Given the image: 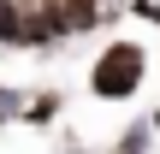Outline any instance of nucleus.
Masks as SVG:
<instances>
[{
	"mask_svg": "<svg viewBox=\"0 0 160 154\" xmlns=\"http://www.w3.org/2000/svg\"><path fill=\"white\" fill-rule=\"evenodd\" d=\"M18 24H24V12L12 0H0V42H18Z\"/></svg>",
	"mask_w": 160,
	"mask_h": 154,
	"instance_id": "obj_3",
	"label": "nucleus"
},
{
	"mask_svg": "<svg viewBox=\"0 0 160 154\" xmlns=\"http://www.w3.org/2000/svg\"><path fill=\"white\" fill-rule=\"evenodd\" d=\"M154 131H160V113H154Z\"/></svg>",
	"mask_w": 160,
	"mask_h": 154,
	"instance_id": "obj_5",
	"label": "nucleus"
},
{
	"mask_svg": "<svg viewBox=\"0 0 160 154\" xmlns=\"http://www.w3.org/2000/svg\"><path fill=\"white\" fill-rule=\"evenodd\" d=\"M59 113V95H42V101H30V125H48Z\"/></svg>",
	"mask_w": 160,
	"mask_h": 154,
	"instance_id": "obj_4",
	"label": "nucleus"
},
{
	"mask_svg": "<svg viewBox=\"0 0 160 154\" xmlns=\"http://www.w3.org/2000/svg\"><path fill=\"white\" fill-rule=\"evenodd\" d=\"M59 24H65V30H89V24H95V0H65Z\"/></svg>",
	"mask_w": 160,
	"mask_h": 154,
	"instance_id": "obj_2",
	"label": "nucleus"
},
{
	"mask_svg": "<svg viewBox=\"0 0 160 154\" xmlns=\"http://www.w3.org/2000/svg\"><path fill=\"white\" fill-rule=\"evenodd\" d=\"M89 89H95L101 101H131V95L142 89V47H137V42H113V47L95 59Z\"/></svg>",
	"mask_w": 160,
	"mask_h": 154,
	"instance_id": "obj_1",
	"label": "nucleus"
}]
</instances>
